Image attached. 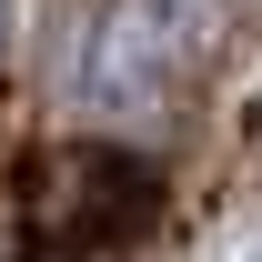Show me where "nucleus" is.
I'll use <instances>...</instances> for the list:
<instances>
[{
  "label": "nucleus",
  "instance_id": "obj_2",
  "mask_svg": "<svg viewBox=\"0 0 262 262\" xmlns=\"http://www.w3.org/2000/svg\"><path fill=\"white\" fill-rule=\"evenodd\" d=\"M0 51H10V0H0Z\"/></svg>",
  "mask_w": 262,
  "mask_h": 262
},
{
  "label": "nucleus",
  "instance_id": "obj_1",
  "mask_svg": "<svg viewBox=\"0 0 262 262\" xmlns=\"http://www.w3.org/2000/svg\"><path fill=\"white\" fill-rule=\"evenodd\" d=\"M222 0H101L91 31L71 40V101L101 131L171 121L222 51Z\"/></svg>",
  "mask_w": 262,
  "mask_h": 262
}]
</instances>
